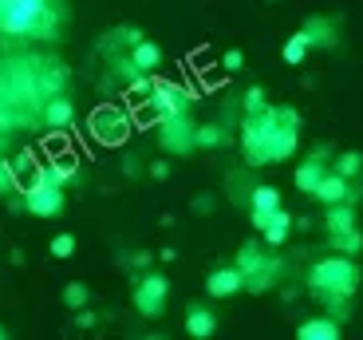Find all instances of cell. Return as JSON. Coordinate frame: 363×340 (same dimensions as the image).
Masks as SVG:
<instances>
[{"instance_id":"5b68a950","label":"cell","mask_w":363,"mask_h":340,"mask_svg":"<svg viewBox=\"0 0 363 340\" xmlns=\"http://www.w3.org/2000/svg\"><path fill=\"white\" fill-rule=\"evenodd\" d=\"M24 210L36 214V218H55V214H64V186H55L52 178H44L40 166H36V175H32V186L24 190Z\"/></svg>"},{"instance_id":"ac0fdd59","label":"cell","mask_w":363,"mask_h":340,"mask_svg":"<svg viewBox=\"0 0 363 340\" xmlns=\"http://www.w3.org/2000/svg\"><path fill=\"white\" fill-rule=\"evenodd\" d=\"M324 226H328V234L352 230V226H355V202H332V206H328Z\"/></svg>"},{"instance_id":"7402d4cb","label":"cell","mask_w":363,"mask_h":340,"mask_svg":"<svg viewBox=\"0 0 363 340\" xmlns=\"http://www.w3.org/2000/svg\"><path fill=\"white\" fill-rule=\"evenodd\" d=\"M308 36H304V28H300V32H292V36L289 40H284V64H292V67H296V64H304V55H308Z\"/></svg>"},{"instance_id":"d6a6232c","label":"cell","mask_w":363,"mask_h":340,"mask_svg":"<svg viewBox=\"0 0 363 340\" xmlns=\"http://www.w3.org/2000/svg\"><path fill=\"white\" fill-rule=\"evenodd\" d=\"M91 324H95V317L87 309H75V329H91Z\"/></svg>"},{"instance_id":"e0dca14e","label":"cell","mask_w":363,"mask_h":340,"mask_svg":"<svg viewBox=\"0 0 363 340\" xmlns=\"http://www.w3.org/2000/svg\"><path fill=\"white\" fill-rule=\"evenodd\" d=\"M249 206H253V226H257L264 214H272L277 206H281V190H277V186H257L253 198H249Z\"/></svg>"},{"instance_id":"cb8c5ba5","label":"cell","mask_w":363,"mask_h":340,"mask_svg":"<svg viewBox=\"0 0 363 340\" xmlns=\"http://www.w3.org/2000/svg\"><path fill=\"white\" fill-rule=\"evenodd\" d=\"M72 119H75V111H72V103H67V99H52V103H48V127L60 131V127H67Z\"/></svg>"},{"instance_id":"3957f363","label":"cell","mask_w":363,"mask_h":340,"mask_svg":"<svg viewBox=\"0 0 363 340\" xmlns=\"http://www.w3.org/2000/svg\"><path fill=\"white\" fill-rule=\"evenodd\" d=\"M0 28L12 36L48 32V0H0Z\"/></svg>"},{"instance_id":"4fadbf2b","label":"cell","mask_w":363,"mask_h":340,"mask_svg":"<svg viewBox=\"0 0 363 340\" xmlns=\"http://www.w3.org/2000/svg\"><path fill=\"white\" fill-rule=\"evenodd\" d=\"M186 332H190L194 340H209L218 332V317L209 313L206 305H190V309H186Z\"/></svg>"},{"instance_id":"52a82bcc","label":"cell","mask_w":363,"mask_h":340,"mask_svg":"<svg viewBox=\"0 0 363 340\" xmlns=\"http://www.w3.org/2000/svg\"><path fill=\"white\" fill-rule=\"evenodd\" d=\"M91 135L99 138L103 147H123L130 138V119L118 107H95V115H91Z\"/></svg>"},{"instance_id":"ffe728a7","label":"cell","mask_w":363,"mask_h":340,"mask_svg":"<svg viewBox=\"0 0 363 340\" xmlns=\"http://www.w3.org/2000/svg\"><path fill=\"white\" fill-rule=\"evenodd\" d=\"M324 170H328V163H324V158H304V163H300V170H296V186H300V190H316V186H320V178H324Z\"/></svg>"},{"instance_id":"7c38bea8","label":"cell","mask_w":363,"mask_h":340,"mask_svg":"<svg viewBox=\"0 0 363 340\" xmlns=\"http://www.w3.org/2000/svg\"><path fill=\"white\" fill-rule=\"evenodd\" d=\"M289 230H292V214L284 210V206H277L272 214H264V218L257 221V234H261L269 246H284V241H289Z\"/></svg>"},{"instance_id":"8fae6325","label":"cell","mask_w":363,"mask_h":340,"mask_svg":"<svg viewBox=\"0 0 363 340\" xmlns=\"http://www.w3.org/2000/svg\"><path fill=\"white\" fill-rule=\"evenodd\" d=\"M241 289H245V277H241L237 265H218L206 277V293L218 297V301H229V297H237Z\"/></svg>"},{"instance_id":"d4e9b609","label":"cell","mask_w":363,"mask_h":340,"mask_svg":"<svg viewBox=\"0 0 363 340\" xmlns=\"http://www.w3.org/2000/svg\"><path fill=\"white\" fill-rule=\"evenodd\" d=\"M194 143H198V147H206V150H213V147H221V143H225V131H221L218 123L194 127Z\"/></svg>"},{"instance_id":"44dd1931","label":"cell","mask_w":363,"mask_h":340,"mask_svg":"<svg viewBox=\"0 0 363 340\" xmlns=\"http://www.w3.org/2000/svg\"><path fill=\"white\" fill-rule=\"evenodd\" d=\"M332 238V253H347V258H355L363 249V234L359 226H352V230H340V234H328Z\"/></svg>"},{"instance_id":"1f68e13d","label":"cell","mask_w":363,"mask_h":340,"mask_svg":"<svg viewBox=\"0 0 363 340\" xmlns=\"http://www.w3.org/2000/svg\"><path fill=\"white\" fill-rule=\"evenodd\" d=\"M150 178H158V182H162V178H170V163H166V158H158V163L150 166Z\"/></svg>"},{"instance_id":"30bf717a","label":"cell","mask_w":363,"mask_h":340,"mask_svg":"<svg viewBox=\"0 0 363 340\" xmlns=\"http://www.w3.org/2000/svg\"><path fill=\"white\" fill-rule=\"evenodd\" d=\"M355 178H344V175H336V170H332V166H328L324 170V178H320V186L312 194H316L320 202H355V198H359V190H355Z\"/></svg>"},{"instance_id":"f546056e","label":"cell","mask_w":363,"mask_h":340,"mask_svg":"<svg viewBox=\"0 0 363 340\" xmlns=\"http://www.w3.org/2000/svg\"><path fill=\"white\" fill-rule=\"evenodd\" d=\"M221 67H225V72H241V67H245V52H241V48L221 52Z\"/></svg>"},{"instance_id":"83f0119b","label":"cell","mask_w":363,"mask_h":340,"mask_svg":"<svg viewBox=\"0 0 363 340\" xmlns=\"http://www.w3.org/2000/svg\"><path fill=\"white\" fill-rule=\"evenodd\" d=\"M241 103H245V115H257V111H264V107H269V95H264L261 87H249V92H245V99H241Z\"/></svg>"},{"instance_id":"ba28073f","label":"cell","mask_w":363,"mask_h":340,"mask_svg":"<svg viewBox=\"0 0 363 340\" xmlns=\"http://www.w3.org/2000/svg\"><path fill=\"white\" fill-rule=\"evenodd\" d=\"M166 297H170V281H166L162 273H146L135 285V309L143 317H162Z\"/></svg>"},{"instance_id":"d6986e66","label":"cell","mask_w":363,"mask_h":340,"mask_svg":"<svg viewBox=\"0 0 363 340\" xmlns=\"http://www.w3.org/2000/svg\"><path fill=\"white\" fill-rule=\"evenodd\" d=\"M40 175L52 178L55 186H67V182H75V178H79V163H75V158H55V163L40 166Z\"/></svg>"},{"instance_id":"6da1fadb","label":"cell","mask_w":363,"mask_h":340,"mask_svg":"<svg viewBox=\"0 0 363 340\" xmlns=\"http://www.w3.org/2000/svg\"><path fill=\"white\" fill-rule=\"evenodd\" d=\"M300 147V115L296 107H264L245 115L241 123V150L249 166H269L292 158Z\"/></svg>"},{"instance_id":"4316f807","label":"cell","mask_w":363,"mask_h":340,"mask_svg":"<svg viewBox=\"0 0 363 340\" xmlns=\"http://www.w3.org/2000/svg\"><path fill=\"white\" fill-rule=\"evenodd\" d=\"M75 253V234H55L52 238V258H72Z\"/></svg>"},{"instance_id":"277c9868","label":"cell","mask_w":363,"mask_h":340,"mask_svg":"<svg viewBox=\"0 0 363 340\" xmlns=\"http://www.w3.org/2000/svg\"><path fill=\"white\" fill-rule=\"evenodd\" d=\"M237 269H241V277H245V289L249 293H264V289L277 285V277H281V261L277 258H264V249L257 246V241H249V246L237 249Z\"/></svg>"},{"instance_id":"7a4b0ae2","label":"cell","mask_w":363,"mask_h":340,"mask_svg":"<svg viewBox=\"0 0 363 340\" xmlns=\"http://www.w3.org/2000/svg\"><path fill=\"white\" fill-rule=\"evenodd\" d=\"M308 285H312V293H316V301L344 305L347 297L359 289V269H355V261L347 258V253H332V258L312 265Z\"/></svg>"},{"instance_id":"9a60e30c","label":"cell","mask_w":363,"mask_h":340,"mask_svg":"<svg viewBox=\"0 0 363 340\" xmlns=\"http://www.w3.org/2000/svg\"><path fill=\"white\" fill-rule=\"evenodd\" d=\"M130 64H135V72H155L162 64V48L150 44V40H135L130 44Z\"/></svg>"},{"instance_id":"e575fe53","label":"cell","mask_w":363,"mask_h":340,"mask_svg":"<svg viewBox=\"0 0 363 340\" xmlns=\"http://www.w3.org/2000/svg\"><path fill=\"white\" fill-rule=\"evenodd\" d=\"M0 340H4V329H0Z\"/></svg>"},{"instance_id":"2e32d148","label":"cell","mask_w":363,"mask_h":340,"mask_svg":"<svg viewBox=\"0 0 363 340\" xmlns=\"http://www.w3.org/2000/svg\"><path fill=\"white\" fill-rule=\"evenodd\" d=\"M304 36H308L312 48H336V28L324 16H312L308 24H304Z\"/></svg>"},{"instance_id":"9c48e42d","label":"cell","mask_w":363,"mask_h":340,"mask_svg":"<svg viewBox=\"0 0 363 340\" xmlns=\"http://www.w3.org/2000/svg\"><path fill=\"white\" fill-rule=\"evenodd\" d=\"M146 107L155 111V119H162V115H182V111H190V92H182L178 83H155V87L146 92Z\"/></svg>"},{"instance_id":"603a6c76","label":"cell","mask_w":363,"mask_h":340,"mask_svg":"<svg viewBox=\"0 0 363 340\" xmlns=\"http://www.w3.org/2000/svg\"><path fill=\"white\" fill-rule=\"evenodd\" d=\"M332 170L344 175V178H359L363 175V155H359V150H344V155L332 163Z\"/></svg>"},{"instance_id":"5bb4252c","label":"cell","mask_w":363,"mask_h":340,"mask_svg":"<svg viewBox=\"0 0 363 340\" xmlns=\"http://www.w3.org/2000/svg\"><path fill=\"white\" fill-rule=\"evenodd\" d=\"M300 340H336L340 336V321L336 317H312V321H304L296 329Z\"/></svg>"},{"instance_id":"484cf974","label":"cell","mask_w":363,"mask_h":340,"mask_svg":"<svg viewBox=\"0 0 363 340\" xmlns=\"http://www.w3.org/2000/svg\"><path fill=\"white\" fill-rule=\"evenodd\" d=\"M64 305H67V309H83V305H87V285L72 281V285L64 289Z\"/></svg>"},{"instance_id":"8992f818","label":"cell","mask_w":363,"mask_h":340,"mask_svg":"<svg viewBox=\"0 0 363 340\" xmlns=\"http://www.w3.org/2000/svg\"><path fill=\"white\" fill-rule=\"evenodd\" d=\"M158 147H162L166 155H190V150H198V143H194V123H190L186 111L158 119Z\"/></svg>"},{"instance_id":"4dcf8cb0","label":"cell","mask_w":363,"mask_h":340,"mask_svg":"<svg viewBox=\"0 0 363 340\" xmlns=\"http://www.w3.org/2000/svg\"><path fill=\"white\" fill-rule=\"evenodd\" d=\"M213 202H218L213 194H198V198H194V206H190V210H194V214H213Z\"/></svg>"},{"instance_id":"f1b7e54d","label":"cell","mask_w":363,"mask_h":340,"mask_svg":"<svg viewBox=\"0 0 363 340\" xmlns=\"http://www.w3.org/2000/svg\"><path fill=\"white\" fill-rule=\"evenodd\" d=\"M36 170V155L32 150H24V155H16V163H12V178H24Z\"/></svg>"},{"instance_id":"836d02e7","label":"cell","mask_w":363,"mask_h":340,"mask_svg":"<svg viewBox=\"0 0 363 340\" xmlns=\"http://www.w3.org/2000/svg\"><path fill=\"white\" fill-rule=\"evenodd\" d=\"M150 261H155V258H150L146 249H143V253H135V265H138V269H146V265H150Z\"/></svg>"}]
</instances>
